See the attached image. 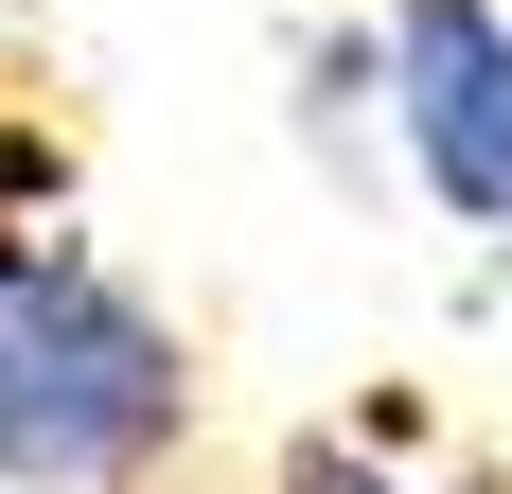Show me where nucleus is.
I'll return each mask as SVG.
<instances>
[{"label": "nucleus", "mask_w": 512, "mask_h": 494, "mask_svg": "<svg viewBox=\"0 0 512 494\" xmlns=\"http://www.w3.org/2000/svg\"><path fill=\"white\" fill-rule=\"evenodd\" d=\"M371 124L442 230H512V0H389L371 18Z\"/></svg>", "instance_id": "2"}, {"label": "nucleus", "mask_w": 512, "mask_h": 494, "mask_svg": "<svg viewBox=\"0 0 512 494\" xmlns=\"http://www.w3.org/2000/svg\"><path fill=\"white\" fill-rule=\"evenodd\" d=\"M53 177H71V159H53V124H18V106H0V247L53 212Z\"/></svg>", "instance_id": "3"}, {"label": "nucleus", "mask_w": 512, "mask_h": 494, "mask_svg": "<svg viewBox=\"0 0 512 494\" xmlns=\"http://www.w3.org/2000/svg\"><path fill=\"white\" fill-rule=\"evenodd\" d=\"M195 442V336L89 247H0V494H142Z\"/></svg>", "instance_id": "1"}, {"label": "nucleus", "mask_w": 512, "mask_h": 494, "mask_svg": "<svg viewBox=\"0 0 512 494\" xmlns=\"http://www.w3.org/2000/svg\"><path fill=\"white\" fill-rule=\"evenodd\" d=\"M424 494H512V477H424Z\"/></svg>", "instance_id": "4"}]
</instances>
